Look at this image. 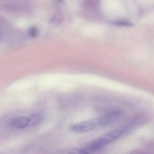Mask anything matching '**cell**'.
Instances as JSON below:
<instances>
[{
	"label": "cell",
	"mask_w": 154,
	"mask_h": 154,
	"mask_svg": "<svg viewBox=\"0 0 154 154\" xmlns=\"http://www.w3.org/2000/svg\"><path fill=\"white\" fill-rule=\"evenodd\" d=\"M10 125L15 128H23L28 126V119L26 117L16 118L11 122Z\"/></svg>",
	"instance_id": "obj_3"
},
{
	"label": "cell",
	"mask_w": 154,
	"mask_h": 154,
	"mask_svg": "<svg viewBox=\"0 0 154 154\" xmlns=\"http://www.w3.org/2000/svg\"><path fill=\"white\" fill-rule=\"evenodd\" d=\"M115 24L117 25H119V26H132V24H131V23L128 22H116V24Z\"/></svg>",
	"instance_id": "obj_6"
},
{
	"label": "cell",
	"mask_w": 154,
	"mask_h": 154,
	"mask_svg": "<svg viewBox=\"0 0 154 154\" xmlns=\"http://www.w3.org/2000/svg\"><path fill=\"white\" fill-rule=\"evenodd\" d=\"M128 128L122 127L108 132L94 140L89 146L80 149V154H91L94 153L108 144L117 140L128 133Z\"/></svg>",
	"instance_id": "obj_1"
},
{
	"label": "cell",
	"mask_w": 154,
	"mask_h": 154,
	"mask_svg": "<svg viewBox=\"0 0 154 154\" xmlns=\"http://www.w3.org/2000/svg\"><path fill=\"white\" fill-rule=\"evenodd\" d=\"M28 34L31 37H37L38 34V29L35 26L31 27L29 29Z\"/></svg>",
	"instance_id": "obj_5"
},
{
	"label": "cell",
	"mask_w": 154,
	"mask_h": 154,
	"mask_svg": "<svg viewBox=\"0 0 154 154\" xmlns=\"http://www.w3.org/2000/svg\"><path fill=\"white\" fill-rule=\"evenodd\" d=\"M103 117V115L73 124L70 127V130L77 133H84L91 131L98 127H105L106 123Z\"/></svg>",
	"instance_id": "obj_2"
},
{
	"label": "cell",
	"mask_w": 154,
	"mask_h": 154,
	"mask_svg": "<svg viewBox=\"0 0 154 154\" xmlns=\"http://www.w3.org/2000/svg\"><path fill=\"white\" fill-rule=\"evenodd\" d=\"M44 116L42 113H35L32 114L28 119L29 127H35L41 123L44 119Z\"/></svg>",
	"instance_id": "obj_4"
}]
</instances>
